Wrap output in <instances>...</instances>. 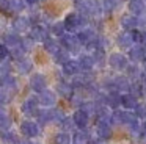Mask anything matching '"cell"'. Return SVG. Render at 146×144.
<instances>
[{
  "instance_id": "cell-1",
  "label": "cell",
  "mask_w": 146,
  "mask_h": 144,
  "mask_svg": "<svg viewBox=\"0 0 146 144\" xmlns=\"http://www.w3.org/2000/svg\"><path fill=\"white\" fill-rule=\"evenodd\" d=\"M60 44L61 47H63L64 50H68L69 53H79L80 49H82V44L79 42V39H77L76 34H63V36H60Z\"/></svg>"
},
{
  "instance_id": "cell-2",
  "label": "cell",
  "mask_w": 146,
  "mask_h": 144,
  "mask_svg": "<svg viewBox=\"0 0 146 144\" xmlns=\"http://www.w3.org/2000/svg\"><path fill=\"white\" fill-rule=\"evenodd\" d=\"M135 121H137L135 114H132V113H129V111H119V110H116L113 114H110V122H113V124L130 125Z\"/></svg>"
},
{
  "instance_id": "cell-3",
  "label": "cell",
  "mask_w": 146,
  "mask_h": 144,
  "mask_svg": "<svg viewBox=\"0 0 146 144\" xmlns=\"http://www.w3.org/2000/svg\"><path fill=\"white\" fill-rule=\"evenodd\" d=\"M108 64H110V67H113L115 71H124V69L129 66V61H127L126 55L115 52L108 56Z\"/></svg>"
},
{
  "instance_id": "cell-4",
  "label": "cell",
  "mask_w": 146,
  "mask_h": 144,
  "mask_svg": "<svg viewBox=\"0 0 146 144\" xmlns=\"http://www.w3.org/2000/svg\"><path fill=\"white\" fill-rule=\"evenodd\" d=\"M63 25H64V30L68 31H77L79 28H82V25H80V14L79 13H69V14L64 17L63 20Z\"/></svg>"
},
{
  "instance_id": "cell-5",
  "label": "cell",
  "mask_w": 146,
  "mask_h": 144,
  "mask_svg": "<svg viewBox=\"0 0 146 144\" xmlns=\"http://www.w3.org/2000/svg\"><path fill=\"white\" fill-rule=\"evenodd\" d=\"M76 36H77V39H79V42L82 44V46H86L88 42H93V41L98 38V34H96V31L93 30L91 27H85V28H82Z\"/></svg>"
},
{
  "instance_id": "cell-6",
  "label": "cell",
  "mask_w": 146,
  "mask_h": 144,
  "mask_svg": "<svg viewBox=\"0 0 146 144\" xmlns=\"http://www.w3.org/2000/svg\"><path fill=\"white\" fill-rule=\"evenodd\" d=\"M21 131L22 135H25L27 138H35L39 135V125L33 121H24L21 124Z\"/></svg>"
},
{
  "instance_id": "cell-7",
  "label": "cell",
  "mask_w": 146,
  "mask_h": 144,
  "mask_svg": "<svg viewBox=\"0 0 146 144\" xmlns=\"http://www.w3.org/2000/svg\"><path fill=\"white\" fill-rule=\"evenodd\" d=\"M30 39L33 41V42H36V41H44L49 38V33H47V28L44 27V25H35V27L30 30Z\"/></svg>"
},
{
  "instance_id": "cell-8",
  "label": "cell",
  "mask_w": 146,
  "mask_h": 144,
  "mask_svg": "<svg viewBox=\"0 0 146 144\" xmlns=\"http://www.w3.org/2000/svg\"><path fill=\"white\" fill-rule=\"evenodd\" d=\"M30 86H32L33 91L41 92V91H44L46 86H47V80H46V77L42 74H35L30 78Z\"/></svg>"
},
{
  "instance_id": "cell-9",
  "label": "cell",
  "mask_w": 146,
  "mask_h": 144,
  "mask_svg": "<svg viewBox=\"0 0 146 144\" xmlns=\"http://www.w3.org/2000/svg\"><path fill=\"white\" fill-rule=\"evenodd\" d=\"M119 105H121V94L118 92V91H108V92L105 94V106L118 110Z\"/></svg>"
},
{
  "instance_id": "cell-10",
  "label": "cell",
  "mask_w": 146,
  "mask_h": 144,
  "mask_svg": "<svg viewBox=\"0 0 146 144\" xmlns=\"http://www.w3.org/2000/svg\"><path fill=\"white\" fill-rule=\"evenodd\" d=\"M146 56V50H145V46L138 44V46H132L129 49V58L130 61L133 63H138V61H143V58Z\"/></svg>"
},
{
  "instance_id": "cell-11",
  "label": "cell",
  "mask_w": 146,
  "mask_h": 144,
  "mask_svg": "<svg viewBox=\"0 0 146 144\" xmlns=\"http://www.w3.org/2000/svg\"><path fill=\"white\" fill-rule=\"evenodd\" d=\"M38 105H39V102H38L36 97H29V99L22 103V113L27 114V116L36 114V111H38Z\"/></svg>"
},
{
  "instance_id": "cell-12",
  "label": "cell",
  "mask_w": 146,
  "mask_h": 144,
  "mask_svg": "<svg viewBox=\"0 0 146 144\" xmlns=\"http://www.w3.org/2000/svg\"><path fill=\"white\" fill-rule=\"evenodd\" d=\"M55 100H57V96H55V92H52V91L44 89V91H41V92H39L38 102L41 103V105H44V106H54L55 105Z\"/></svg>"
},
{
  "instance_id": "cell-13",
  "label": "cell",
  "mask_w": 146,
  "mask_h": 144,
  "mask_svg": "<svg viewBox=\"0 0 146 144\" xmlns=\"http://www.w3.org/2000/svg\"><path fill=\"white\" fill-rule=\"evenodd\" d=\"M30 25H32L30 19L19 16V17H16V19L13 20V30L16 31V33H24V31L30 30Z\"/></svg>"
},
{
  "instance_id": "cell-14",
  "label": "cell",
  "mask_w": 146,
  "mask_h": 144,
  "mask_svg": "<svg viewBox=\"0 0 146 144\" xmlns=\"http://www.w3.org/2000/svg\"><path fill=\"white\" fill-rule=\"evenodd\" d=\"M80 66H79V61H76V59H68L66 63L63 64V72L64 75H69V77H74V75L80 74Z\"/></svg>"
},
{
  "instance_id": "cell-15",
  "label": "cell",
  "mask_w": 146,
  "mask_h": 144,
  "mask_svg": "<svg viewBox=\"0 0 146 144\" xmlns=\"http://www.w3.org/2000/svg\"><path fill=\"white\" fill-rule=\"evenodd\" d=\"M72 121H74V124H76V127H79V128H85L86 125H88V121H90V116L86 114L83 110H77L76 113H74V116H72Z\"/></svg>"
},
{
  "instance_id": "cell-16",
  "label": "cell",
  "mask_w": 146,
  "mask_h": 144,
  "mask_svg": "<svg viewBox=\"0 0 146 144\" xmlns=\"http://www.w3.org/2000/svg\"><path fill=\"white\" fill-rule=\"evenodd\" d=\"M121 27H123L126 31H130V30H133V28H138V25H137V16L124 14L123 17H121Z\"/></svg>"
},
{
  "instance_id": "cell-17",
  "label": "cell",
  "mask_w": 146,
  "mask_h": 144,
  "mask_svg": "<svg viewBox=\"0 0 146 144\" xmlns=\"http://www.w3.org/2000/svg\"><path fill=\"white\" fill-rule=\"evenodd\" d=\"M16 86H17V83H16V78H14L13 75L8 74V75H3V77L0 78V88L14 92V91H16Z\"/></svg>"
},
{
  "instance_id": "cell-18",
  "label": "cell",
  "mask_w": 146,
  "mask_h": 144,
  "mask_svg": "<svg viewBox=\"0 0 146 144\" xmlns=\"http://www.w3.org/2000/svg\"><path fill=\"white\" fill-rule=\"evenodd\" d=\"M113 88L118 92H127L130 88V81L126 77H116L113 78Z\"/></svg>"
},
{
  "instance_id": "cell-19",
  "label": "cell",
  "mask_w": 146,
  "mask_h": 144,
  "mask_svg": "<svg viewBox=\"0 0 146 144\" xmlns=\"http://www.w3.org/2000/svg\"><path fill=\"white\" fill-rule=\"evenodd\" d=\"M137 103H138V99L135 96H132L130 92H126L121 96V105L126 110H133L137 106Z\"/></svg>"
},
{
  "instance_id": "cell-20",
  "label": "cell",
  "mask_w": 146,
  "mask_h": 144,
  "mask_svg": "<svg viewBox=\"0 0 146 144\" xmlns=\"http://www.w3.org/2000/svg\"><path fill=\"white\" fill-rule=\"evenodd\" d=\"M96 133H98V136H99V139H102V141H107V139H110L111 138V127H110V124H98V128H96Z\"/></svg>"
},
{
  "instance_id": "cell-21",
  "label": "cell",
  "mask_w": 146,
  "mask_h": 144,
  "mask_svg": "<svg viewBox=\"0 0 146 144\" xmlns=\"http://www.w3.org/2000/svg\"><path fill=\"white\" fill-rule=\"evenodd\" d=\"M21 39H22V38H21L19 33H16V31L5 33V36H3V41H5V46H7V47H16V46H19Z\"/></svg>"
},
{
  "instance_id": "cell-22",
  "label": "cell",
  "mask_w": 146,
  "mask_h": 144,
  "mask_svg": "<svg viewBox=\"0 0 146 144\" xmlns=\"http://www.w3.org/2000/svg\"><path fill=\"white\" fill-rule=\"evenodd\" d=\"M118 46L121 49H130L133 46V41L130 38V33L129 31H123V33L118 34Z\"/></svg>"
},
{
  "instance_id": "cell-23",
  "label": "cell",
  "mask_w": 146,
  "mask_h": 144,
  "mask_svg": "<svg viewBox=\"0 0 146 144\" xmlns=\"http://www.w3.org/2000/svg\"><path fill=\"white\" fill-rule=\"evenodd\" d=\"M79 66L83 72H90L93 67H94V61H93L91 55H80L79 58Z\"/></svg>"
},
{
  "instance_id": "cell-24",
  "label": "cell",
  "mask_w": 146,
  "mask_h": 144,
  "mask_svg": "<svg viewBox=\"0 0 146 144\" xmlns=\"http://www.w3.org/2000/svg\"><path fill=\"white\" fill-rule=\"evenodd\" d=\"M129 11L133 16H140L145 13V2L143 0H129Z\"/></svg>"
},
{
  "instance_id": "cell-25",
  "label": "cell",
  "mask_w": 146,
  "mask_h": 144,
  "mask_svg": "<svg viewBox=\"0 0 146 144\" xmlns=\"http://www.w3.org/2000/svg\"><path fill=\"white\" fill-rule=\"evenodd\" d=\"M57 91H58L60 96L66 97V99H69L74 94V88L71 86V83H66V81H60V83L57 85Z\"/></svg>"
},
{
  "instance_id": "cell-26",
  "label": "cell",
  "mask_w": 146,
  "mask_h": 144,
  "mask_svg": "<svg viewBox=\"0 0 146 144\" xmlns=\"http://www.w3.org/2000/svg\"><path fill=\"white\" fill-rule=\"evenodd\" d=\"M88 139H90V133L85 130V128H82V130H79V131L74 133L71 143L72 144H88Z\"/></svg>"
},
{
  "instance_id": "cell-27",
  "label": "cell",
  "mask_w": 146,
  "mask_h": 144,
  "mask_svg": "<svg viewBox=\"0 0 146 144\" xmlns=\"http://www.w3.org/2000/svg\"><path fill=\"white\" fill-rule=\"evenodd\" d=\"M16 67H17V71L21 72V74H29L30 71H32V67H33V63L30 61L29 58H21V59H17L16 61Z\"/></svg>"
},
{
  "instance_id": "cell-28",
  "label": "cell",
  "mask_w": 146,
  "mask_h": 144,
  "mask_svg": "<svg viewBox=\"0 0 146 144\" xmlns=\"http://www.w3.org/2000/svg\"><path fill=\"white\" fill-rule=\"evenodd\" d=\"M35 116H36V119H38V124H41V125H46V124H49V122H52L50 110H38Z\"/></svg>"
},
{
  "instance_id": "cell-29",
  "label": "cell",
  "mask_w": 146,
  "mask_h": 144,
  "mask_svg": "<svg viewBox=\"0 0 146 144\" xmlns=\"http://www.w3.org/2000/svg\"><path fill=\"white\" fill-rule=\"evenodd\" d=\"M42 42H44V49L47 50L50 55H55V53L60 50V44H58L55 39H52V38H47V39H44Z\"/></svg>"
},
{
  "instance_id": "cell-30",
  "label": "cell",
  "mask_w": 146,
  "mask_h": 144,
  "mask_svg": "<svg viewBox=\"0 0 146 144\" xmlns=\"http://www.w3.org/2000/svg\"><path fill=\"white\" fill-rule=\"evenodd\" d=\"M130 94L132 96H135L137 99L141 96H145V86H143L141 81H133V83H130V88H129Z\"/></svg>"
},
{
  "instance_id": "cell-31",
  "label": "cell",
  "mask_w": 146,
  "mask_h": 144,
  "mask_svg": "<svg viewBox=\"0 0 146 144\" xmlns=\"http://www.w3.org/2000/svg\"><path fill=\"white\" fill-rule=\"evenodd\" d=\"M54 59H55V63H57V64H61V66H63L64 63L68 61V59H71V58H69V52H68V50H64V49H60V50H58V52L54 55Z\"/></svg>"
},
{
  "instance_id": "cell-32",
  "label": "cell",
  "mask_w": 146,
  "mask_h": 144,
  "mask_svg": "<svg viewBox=\"0 0 146 144\" xmlns=\"http://www.w3.org/2000/svg\"><path fill=\"white\" fill-rule=\"evenodd\" d=\"M91 56H93V61H94L96 66H104V63H105V50L96 49Z\"/></svg>"
},
{
  "instance_id": "cell-33",
  "label": "cell",
  "mask_w": 146,
  "mask_h": 144,
  "mask_svg": "<svg viewBox=\"0 0 146 144\" xmlns=\"http://www.w3.org/2000/svg\"><path fill=\"white\" fill-rule=\"evenodd\" d=\"M119 2L121 0H102L101 6H102V9H104L105 13H111V11H115V9L118 8Z\"/></svg>"
},
{
  "instance_id": "cell-34",
  "label": "cell",
  "mask_w": 146,
  "mask_h": 144,
  "mask_svg": "<svg viewBox=\"0 0 146 144\" xmlns=\"http://www.w3.org/2000/svg\"><path fill=\"white\" fill-rule=\"evenodd\" d=\"M11 99H13V92L8 91V89L0 88V105H7V103H10Z\"/></svg>"
},
{
  "instance_id": "cell-35",
  "label": "cell",
  "mask_w": 146,
  "mask_h": 144,
  "mask_svg": "<svg viewBox=\"0 0 146 144\" xmlns=\"http://www.w3.org/2000/svg\"><path fill=\"white\" fill-rule=\"evenodd\" d=\"M126 71H127V75H129L130 78H133V80H138V78L141 77V72H140V69H138V66H137V64L127 66Z\"/></svg>"
},
{
  "instance_id": "cell-36",
  "label": "cell",
  "mask_w": 146,
  "mask_h": 144,
  "mask_svg": "<svg viewBox=\"0 0 146 144\" xmlns=\"http://www.w3.org/2000/svg\"><path fill=\"white\" fill-rule=\"evenodd\" d=\"M54 144H71V136L66 131L58 133V135H55V138H54Z\"/></svg>"
},
{
  "instance_id": "cell-37",
  "label": "cell",
  "mask_w": 146,
  "mask_h": 144,
  "mask_svg": "<svg viewBox=\"0 0 146 144\" xmlns=\"http://www.w3.org/2000/svg\"><path fill=\"white\" fill-rule=\"evenodd\" d=\"M66 118L64 116V113L61 111V110H58V108H55V110H50V119H52V122H58V124H61V121Z\"/></svg>"
},
{
  "instance_id": "cell-38",
  "label": "cell",
  "mask_w": 146,
  "mask_h": 144,
  "mask_svg": "<svg viewBox=\"0 0 146 144\" xmlns=\"http://www.w3.org/2000/svg\"><path fill=\"white\" fill-rule=\"evenodd\" d=\"M10 127H11V119L8 118V114H7V113L0 114V131L10 130Z\"/></svg>"
},
{
  "instance_id": "cell-39",
  "label": "cell",
  "mask_w": 146,
  "mask_h": 144,
  "mask_svg": "<svg viewBox=\"0 0 146 144\" xmlns=\"http://www.w3.org/2000/svg\"><path fill=\"white\" fill-rule=\"evenodd\" d=\"M133 110H135V118L146 121V103H137V106Z\"/></svg>"
},
{
  "instance_id": "cell-40",
  "label": "cell",
  "mask_w": 146,
  "mask_h": 144,
  "mask_svg": "<svg viewBox=\"0 0 146 144\" xmlns=\"http://www.w3.org/2000/svg\"><path fill=\"white\" fill-rule=\"evenodd\" d=\"M24 8H25V2H24V0H10V9L19 13V11H22Z\"/></svg>"
},
{
  "instance_id": "cell-41",
  "label": "cell",
  "mask_w": 146,
  "mask_h": 144,
  "mask_svg": "<svg viewBox=\"0 0 146 144\" xmlns=\"http://www.w3.org/2000/svg\"><path fill=\"white\" fill-rule=\"evenodd\" d=\"M50 31L55 34V36H63L64 31H66V30H64L63 22H57V24H54V25L50 27Z\"/></svg>"
},
{
  "instance_id": "cell-42",
  "label": "cell",
  "mask_w": 146,
  "mask_h": 144,
  "mask_svg": "<svg viewBox=\"0 0 146 144\" xmlns=\"http://www.w3.org/2000/svg\"><path fill=\"white\" fill-rule=\"evenodd\" d=\"M0 135H2V139L5 141V143H10V144H16V136H14V133H11L10 130H3L0 131Z\"/></svg>"
},
{
  "instance_id": "cell-43",
  "label": "cell",
  "mask_w": 146,
  "mask_h": 144,
  "mask_svg": "<svg viewBox=\"0 0 146 144\" xmlns=\"http://www.w3.org/2000/svg\"><path fill=\"white\" fill-rule=\"evenodd\" d=\"M80 110H83L88 116H91V114H94V111H96V105H94V102H83L82 105H80Z\"/></svg>"
},
{
  "instance_id": "cell-44",
  "label": "cell",
  "mask_w": 146,
  "mask_h": 144,
  "mask_svg": "<svg viewBox=\"0 0 146 144\" xmlns=\"http://www.w3.org/2000/svg\"><path fill=\"white\" fill-rule=\"evenodd\" d=\"M10 53H11V56H13V58H14V59H16V61H17V59L24 58V53H25V50H24L22 47H21V44H19V46L13 47V50H11Z\"/></svg>"
},
{
  "instance_id": "cell-45",
  "label": "cell",
  "mask_w": 146,
  "mask_h": 144,
  "mask_svg": "<svg viewBox=\"0 0 146 144\" xmlns=\"http://www.w3.org/2000/svg\"><path fill=\"white\" fill-rule=\"evenodd\" d=\"M61 127H63V130H74V127H76V124H74L72 118H64L63 121H61Z\"/></svg>"
},
{
  "instance_id": "cell-46",
  "label": "cell",
  "mask_w": 146,
  "mask_h": 144,
  "mask_svg": "<svg viewBox=\"0 0 146 144\" xmlns=\"http://www.w3.org/2000/svg\"><path fill=\"white\" fill-rule=\"evenodd\" d=\"M129 33H130V38H132L133 42H137V44L141 42V30H138V28H133V30H130Z\"/></svg>"
},
{
  "instance_id": "cell-47",
  "label": "cell",
  "mask_w": 146,
  "mask_h": 144,
  "mask_svg": "<svg viewBox=\"0 0 146 144\" xmlns=\"http://www.w3.org/2000/svg\"><path fill=\"white\" fill-rule=\"evenodd\" d=\"M33 44H35V42H33V41L30 39V38H24V39H21V47H22V49L25 50V52H29V50L32 49Z\"/></svg>"
},
{
  "instance_id": "cell-48",
  "label": "cell",
  "mask_w": 146,
  "mask_h": 144,
  "mask_svg": "<svg viewBox=\"0 0 146 144\" xmlns=\"http://www.w3.org/2000/svg\"><path fill=\"white\" fill-rule=\"evenodd\" d=\"M10 71H11V64H10V63L3 61L2 64H0V75H2V77H3V75H8V74H10Z\"/></svg>"
},
{
  "instance_id": "cell-49",
  "label": "cell",
  "mask_w": 146,
  "mask_h": 144,
  "mask_svg": "<svg viewBox=\"0 0 146 144\" xmlns=\"http://www.w3.org/2000/svg\"><path fill=\"white\" fill-rule=\"evenodd\" d=\"M69 99H71V103H72V105H76V106H80V105L83 103L82 97H80L79 94H72V96H71Z\"/></svg>"
},
{
  "instance_id": "cell-50",
  "label": "cell",
  "mask_w": 146,
  "mask_h": 144,
  "mask_svg": "<svg viewBox=\"0 0 146 144\" xmlns=\"http://www.w3.org/2000/svg\"><path fill=\"white\" fill-rule=\"evenodd\" d=\"M10 55V50L5 44H0V59H5L7 56Z\"/></svg>"
},
{
  "instance_id": "cell-51",
  "label": "cell",
  "mask_w": 146,
  "mask_h": 144,
  "mask_svg": "<svg viewBox=\"0 0 146 144\" xmlns=\"http://www.w3.org/2000/svg\"><path fill=\"white\" fill-rule=\"evenodd\" d=\"M0 9L2 11H8L10 9V0H0Z\"/></svg>"
},
{
  "instance_id": "cell-52",
  "label": "cell",
  "mask_w": 146,
  "mask_h": 144,
  "mask_svg": "<svg viewBox=\"0 0 146 144\" xmlns=\"http://www.w3.org/2000/svg\"><path fill=\"white\" fill-rule=\"evenodd\" d=\"M88 144H104V143H102V139H99V138H98V139H93V138H90V139H88Z\"/></svg>"
},
{
  "instance_id": "cell-53",
  "label": "cell",
  "mask_w": 146,
  "mask_h": 144,
  "mask_svg": "<svg viewBox=\"0 0 146 144\" xmlns=\"http://www.w3.org/2000/svg\"><path fill=\"white\" fill-rule=\"evenodd\" d=\"M140 44L146 46V28H145V30H141V42H140Z\"/></svg>"
},
{
  "instance_id": "cell-54",
  "label": "cell",
  "mask_w": 146,
  "mask_h": 144,
  "mask_svg": "<svg viewBox=\"0 0 146 144\" xmlns=\"http://www.w3.org/2000/svg\"><path fill=\"white\" fill-rule=\"evenodd\" d=\"M140 138H141V141H146V127L141 130V135H140Z\"/></svg>"
},
{
  "instance_id": "cell-55",
  "label": "cell",
  "mask_w": 146,
  "mask_h": 144,
  "mask_svg": "<svg viewBox=\"0 0 146 144\" xmlns=\"http://www.w3.org/2000/svg\"><path fill=\"white\" fill-rule=\"evenodd\" d=\"M16 144H36V143H30V141H16Z\"/></svg>"
},
{
  "instance_id": "cell-56",
  "label": "cell",
  "mask_w": 146,
  "mask_h": 144,
  "mask_svg": "<svg viewBox=\"0 0 146 144\" xmlns=\"http://www.w3.org/2000/svg\"><path fill=\"white\" fill-rule=\"evenodd\" d=\"M24 2H25V3H29V5H35V3L38 2V0H24Z\"/></svg>"
},
{
  "instance_id": "cell-57",
  "label": "cell",
  "mask_w": 146,
  "mask_h": 144,
  "mask_svg": "<svg viewBox=\"0 0 146 144\" xmlns=\"http://www.w3.org/2000/svg\"><path fill=\"white\" fill-rule=\"evenodd\" d=\"M143 69H145V72H146V56L143 58Z\"/></svg>"
},
{
  "instance_id": "cell-58",
  "label": "cell",
  "mask_w": 146,
  "mask_h": 144,
  "mask_svg": "<svg viewBox=\"0 0 146 144\" xmlns=\"http://www.w3.org/2000/svg\"><path fill=\"white\" fill-rule=\"evenodd\" d=\"M39 2H46V0H39Z\"/></svg>"
}]
</instances>
